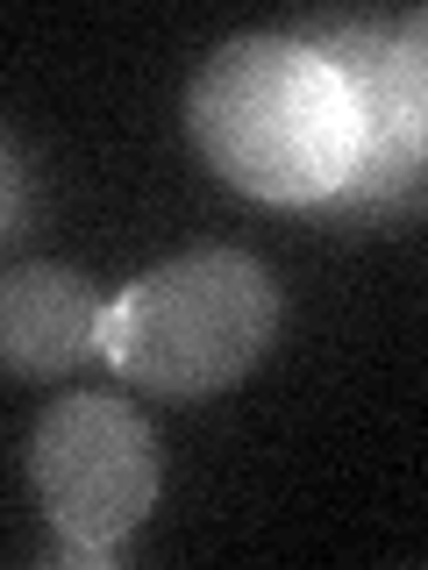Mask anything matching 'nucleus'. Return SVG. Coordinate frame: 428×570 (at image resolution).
Listing matches in <instances>:
<instances>
[{
  "instance_id": "obj_1",
  "label": "nucleus",
  "mask_w": 428,
  "mask_h": 570,
  "mask_svg": "<svg viewBox=\"0 0 428 570\" xmlns=\"http://www.w3.org/2000/svg\"><path fill=\"white\" fill-rule=\"evenodd\" d=\"M186 129L228 186L272 207L335 200L364 157V115L350 79L308 36L222 43L186 86Z\"/></svg>"
},
{
  "instance_id": "obj_2",
  "label": "nucleus",
  "mask_w": 428,
  "mask_h": 570,
  "mask_svg": "<svg viewBox=\"0 0 428 570\" xmlns=\"http://www.w3.org/2000/svg\"><path fill=\"white\" fill-rule=\"evenodd\" d=\"M279 335V285L243 249H193L100 307L94 356L157 400H207L257 371Z\"/></svg>"
},
{
  "instance_id": "obj_3",
  "label": "nucleus",
  "mask_w": 428,
  "mask_h": 570,
  "mask_svg": "<svg viewBox=\"0 0 428 570\" xmlns=\"http://www.w3.org/2000/svg\"><path fill=\"white\" fill-rule=\"evenodd\" d=\"M29 485L58 534L121 549L157 507V435L115 392H65L29 435Z\"/></svg>"
},
{
  "instance_id": "obj_4",
  "label": "nucleus",
  "mask_w": 428,
  "mask_h": 570,
  "mask_svg": "<svg viewBox=\"0 0 428 570\" xmlns=\"http://www.w3.org/2000/svg\"><path fill=\"white\" fill-rule=\"evenodd\" d=\"M321 58L350 79L357 115H364V157L343 193H392L421 165V58L400 50L392 29H343L335 43H314Z\"/></svg>"
},
{
  "instance_id": "obj_5",
  "label": "nucleus",
  "mask_w": 428,
  "mask_h": 570,
  "mask_svg": "<svg viewBox=\"0 0 428 570\" xmlns=\"http://www.w3.org/2000/svg\"><path fill=\"white\" fill-rule=\"evenodd\" d=\"M107 299L65 264H14L0 272V371L14 379H65L100 343Z\"/></svg>"
},
{
  "instance_id": "obj_6",
  "label": "nucleus",
  "mask_w": 428,
  "mask_h": 570,
  "mask_svg": "<svg viewBox=\"0 0 428 570\" xmlns=\"http://www.w3.org/2000/svg\"><path fill=\"white\" fill-rule=\"evenodd\" d=\"M22 222H29V171H22V157L0 142V236H22Z\"/></svg>"
}]
</instances>
